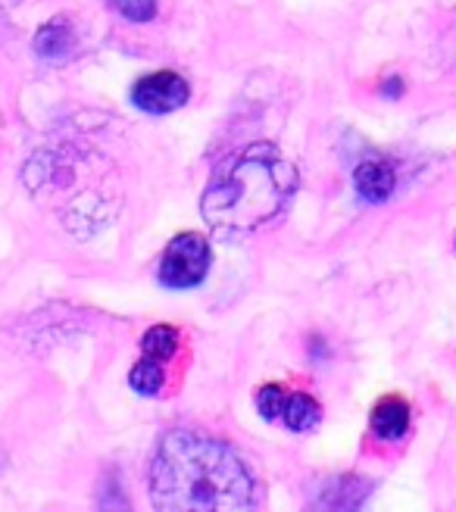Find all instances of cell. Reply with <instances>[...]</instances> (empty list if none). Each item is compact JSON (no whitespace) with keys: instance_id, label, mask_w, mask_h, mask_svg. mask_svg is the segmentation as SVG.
I'll return each mask as SVG.
<instances>
[{"instance_id":"6da1fadb","label":"cell","mask_w":456,"mask_h":512,"mask_svg":"<svg viewBox=\"0 0 456 512\" xmlns=\"http://www.w3.org/2000/svg\"><path fill=\"white\" fill-rule=\"evenodd\" d=\"M150 494L169 512H241L257 506V481L232 444L179 428L157 447Z\"/></svg>"},{"instance_id":"7a4b0ae2","label":"cell","mask_w":456,"mask_h":512,"mask_svg":"<svg viewBox=\"0 0 456 512\" xmlns=\"http://www.w3.org/2000/svg\"><path fill=\"white\" fill-rule=\"evenodd\" d=\"M297 166L272 144L232 153L200 197V216L225 241L253 235L288 207L297 191Z\"/></svg>"},{"instance_id":"3957f363","label":"cell","mask_w":456,"mask_h":512,"mask_svg":"<svg viewBox=\"0 0 456 512\" xmlns=\"http://www.w3.org/2000/svg\"><path fill=\"white\" fill-rule=\"evenodd\" d=\"M210 263H213V250L207 238L197 232H185L179 238H172V244L166 247L160 260V281L175 291L197 288L207 278Z\"/></svg>"},{"instance_id":"277c9868","label":"cell","mask_w":456,"mask_h":512,"mask_svg":"<svg viewBox=\"0 0 456 512\" xmlns=\"http://www.w3.org/2000/svg\"><path fill=\"white\" fill-rule=\"evenodd\" d=\"M188 97H191L188 82L172 69L150 72L144 79H138L132 88V104L150 116H169L175 110H182L188 104Z\"/></svg>"},{"instance_id":"5b68a950","label":"cell","mask_w":456,"mask_h":512,"mask_svg":"<svg viewBox=\"0 0 456 512\" xmlns=\"http://www.w3.org/2000/svg\"><path fill=\"white\" fill-rule=\"evenodd\" d=\"M353 188H357L360 200H366V203H385L397 188L394 166L378 157L363 160L357 169H353Z\"/></svg>"},{"instance_id":"8992f818","label":"cell","mask_w":456,"mask_h":512,"mask_svg":"<svg viewBox=\"0 0 456 512\" xmlns=\"http://www.w3.org/2000/svg\"><path fill=\"white\" fill-rule=\"evenodd\" d=\"M369 425L378 441H400L410 431V403L397 394L382 397L372 409Z\"/></svg>"},{"instance_id":"52a82bcc","label":"cell","mask_w":456,"mask_h":512,"mask_svg":"<svg viewBox=\"0 0 456 512\" xmlns=\"http://www.w3.org/2000/svg\"><path fill=\"white\" fill-rule=\"evenodd\" d=\"M32 44H35V54L38 57L63 60V57H69L72 50H75V29L69 25L66 16H57V19H50V22L41 25Z\"/></svg>"},{"instance_id":"ba28073f","label":"cell","mask_w":456,"mask_h":512,"mask_svg":"<svg viewBox=\"0 0 456 512\" xmlns=\"http://www.w3.org/2000/svg\"><path fill=\"white\" fill-rule=\"evenodd\" d=\"M282 419H285V425H288L291 431L303 434V431H310V428L319 425V419H322V406H319L310 394H291L288 403H285Z\"/></svg>"},{"instance_id":"9c48e42d","label":"cell","mask_w":456,"mask_h":512,"mask_svg":"<svg viewBox=\"0 0 456 512\" xmlns=\"http://www.w3.org/2000/svg\"><path fill=\"white\" fill-rule=\"evenodd\" d=\"M175 350H179V331L172 325H154V328H147V335L141 338V353L150 356V360L169 363Z\"/></svg>"},{"instance_id":"30bf717a","label":"cell","mask_w":456,"mask_h":512,"mask_svg":"<svg viewBox=\"0 0 456 512\" xmlns=\"http://www.w3.org/2000/svg\"><path fill=\"white\" fill-rule=\"evenodd\" d=\"M163 381H166V372H163V363L160 360H150V356H144L141 363L132 366L129 372V388L141 397H154L163 391Z\"/></svg>"},{"instance_id":"8fae6325","label":"cell","mask_w":456,"mask_h":512,"mask_svg":"<svg viewBox=\"0 0 456 512\" xmlns=\"http://www.w3.org/2000/svg\"><path fill=\"white\" fill-rule=\"evenodd\" d=\"M285 403H288V394H285L282 388H278V384H263V388L257 391V413H260L266 422L282 419Z\"/></svg>"},{"instance_id":"7c38bea8","label":"cell","mask_w":456,"mask_h":512,"mask_svg":"<svg viewBox=\"0 0 456 512\" xmlns=\"http://www.w3.org/2000/svg\"><path fill=\"white\" fill-rule=\"evenodd\" d=\"M110 7L129 22H150L157 16V0H110Z\"/></svg>"},{"instance_id":"4fadbf2b","label":"cell","mask_w":456,"mask_h":512,"mask_svg":"<svg viewBox=\"0 0 456 512\" xmlns=\"http://www.w3.org/2000/svg\"><path fill=\"white\" fill-rule=\"evenodd\" d=\"M388 82H391V85H385V88H382V94H388V97H397V94L403 91L400 79H388Z\"/></svg>"}]
</instances>
